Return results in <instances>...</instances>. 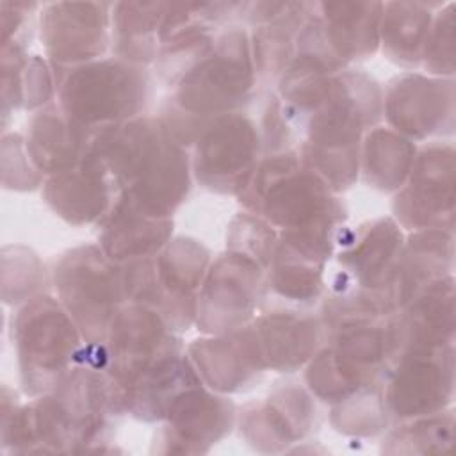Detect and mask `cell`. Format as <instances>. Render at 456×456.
<instances>
[{
  "label": "cell",
  "instance_id": "2e32d148",
  "mask_svg": "<svg viewBox=\"0 0 456 456\" xmlns=\"http://www.w3.org/2000/svg\"><path fill=\"white\" fill-rule=\"evenodd\" d=\"M107 175L102 157L91 146L77 166L48 178L45 200L68 223L96 221L109 210L112 200V185Z\"/></svg>",
  "mask_w": 456,
  "mask_h": 456
},
{
  "label": "cell",
  "instance_id": "8992f818",
  "mask_svg": "<svg viewBox=\"0 0 456 456\" xmlns=\"http://www.w3.org/2000/svg\"><path fill=\"white\" fill-rule=\"evenodd\" d=\"M55 289L80 335L93 347L105 342L121 303L128 299L121 267L94 246L77 248L59 262Z\"/></svg>",
  "mask_w": 456,
  "mask_h": 456
},
{
  "label": "cell",
  "instance_id": "52a82bcc",
  "mask_svg": "<svg viewBox=\"0 0 456 456\" xmlns=\"http://www.w3.org/2000/svg\"><path fill=\"white\" fill-rule=\"evenodd\" d=\"M452 354L451 344L395 356V369L381 387L387 415L411 420L444 411L454 392Z\"/></svg>",
  "mask_w": 456,
  "mask_h": 456
},
{
  "label": "cell",
  "instance_id": "ba28073f",
  "mask_svg": "<svg viewBox=\"0 0 456 456\" xmlns=\"http://www.w3.org/2000/svg\"><path fill=\"white\" fill-rule=\"evenodd\" d=\"M258 130L237 112L210 121L196 139L192 169L196 178L216 192H242L256 167Z\"/></svg>",
  "mask_w": 456,
  "mask_h": 456
},
{
  "label": "cell",
  "instance_id": "7a4b0ae2",
  "mask_svg": "<svg viewBox=\"0 0 456 456\" xmlns=\"http://www.w3.org/2000/svg\"><path fill=\"white\" fill-rule=\"evenodd\" d=\"M253 86L249 41L242 30L223 34L180 82L164 119L182 144L196 141L205 126L240 105Z\"/></svg>",
  "mask_w": 456,
  "mask_h": 456
},
{
  "label": "cell",
  "instance_id": "4316f807",
  "mask_svg": "<svg viewBox=\"0 0 456 456\" xmlns=\"http://www.w3.org/2000/svg\"><path fill=\"white\" fill-rule=\"evenodd\" d=\"M454 4H447L431 23L424 46V68L440 78H452L454 73Z\"/></svg>",
  "mask_w": 456,
  "mask_h": 456
},
{
  "label": "cell",
  "instance_id": "277c9868",
  "mask_svg": "<svg viewBox=\"0 0 456 456\" xmlns=\"http://www.w3.org/2000/svg\"><path fill=\"white\" fill-rule=\"evenodd\" d=\"M57 86L61 110L91 134L134 119L148 93L144 69L119 57L73 66Z\"/></svg>",
  "mask_w": 456,
  "mask_h": 456
},
{
  "label": "cell",
  "instance_id": "ffe728a7",
  "mask_svg": "<svg viewBox=\"0 0 456 456\" xmlns=\"http://www.w3.org/2000/svg\"><path fill=\"white\" fill-rule=\"evenodd\" d=\"M312 404L308 395L297 387H287L267 399L255 411H248L244 431L251 444L267 445L274 451L276 445H287L301 438L310 426Z\"/></svg>",
  "mask_w": 456,
  "mask_h": 456
},
{
  "label": "cell",
  "instance_id": "d6986e66",
  "mask_svg": "<svg viewBox=\"0 0 456 456\" xmlns=\"http://www.w3.org/2000/svg\"><path fill=\"white\" fill-rule=\"evenodd\" d=\"M253 326L265 365L281 372H290L310 360L319 340L315 317L297 312H269Z\"/></svg>",
  "mask_w": 456,
  "mask_h": 456
},
{
  "label": "cell",
  "instance_id": "ac0fdd59",
  "mask_svg": "<svg viewBox=\"0 0 456 456\" xmlns=\"http://www.w3.org/2000/svg\"><path fill=\"white\" fill-rule=\"evenodd\" d=\"M93 135L69 121L59 105H48L32 116L25 146L37 171L57 175L84 159Z\"/></svg>",
  "mask_w": 456,
  "mask_h": 456
},
{
  "label": "cell",
  "instance_id": "603a6c76",
  "mask_svg": "<svg viewBox=\"0 0 456 456\" xmlns=\"http://www.w3.org/2000/svg\"><path fill=\"white\" fill-rule=\"evenodd\" d=\"M415 144L388 128L369 132L363 144L367 182L379 191H397L404 185L413 160Z\"/></svg>",
  "mask_w": 456,
  "mask_h": 456
},
{
  "label": "cell",
  "instance_id": "5b68a950",
  "mask_svg": "<svg viewBox=\"0 0 456 456\" xmlns=\"http://www.w3.org/2000/svg\"><path fill=\"white\" fill-rule=\"evenodd\" d=\"M14 335L27 394L50 392L80 362V330L50 296H37L18 312Z\"/></svg>",
  "mask_w": 456,
  "mask_h": 456
},
{
  "label": "cell",
  "instance_id": "5bb4252c",
  "mask_svg": "<svg viewBox=\"0 0 456 456\" xmlns=\"http://www.w3.org/2000/svg\"><path fill=\"white\" fill-rule=\"evenodd\" d=\"M194 370L217 392H239L267 369L255 326H240L189 347Z\"/></svg>",
  "mask_w": 456,
  "mask_h": 456
},
{
  "label": "cell",
  "instance_id": "8fae6325",
  "mask_svg": "<svg viewBox=\"0 0 456 456\" xmlns=\"http://www.w3.org/2000/svg\"><path fill=\"white\" fill-rule=\"evenodd\" d=\"M390 125L413 139L451 134L454 126L452 78L406 75L395 78L383 100Z\"/></svg>",
  "mask_w": 456,
  "mask_h": 456
},
{
  "label": "cell",
  "instance_id": "7c38bea8",
  "mask_svg": "<svg viewBox=\"0 0 456 456\" xmlns=\"http://www.w3.org/2000/svg\"><path fill=\"white\" fill-rule=\"evenodd\" d=\"M452 274L420 289L394 319L388 321L390 358L408 351L452 344L454 285Z\"/></svg>",
  "mask_w": 456,
  "mask_h": 456
},
{
  "label": "cell",
  "instance_id": "30bf717a",
  "mask_svg": "<svg viewBox=\"0 0 456 456\" xmlns=\"http://www.w3.org/2000/svg\"><path fill=\"white\" fill-rule=\"evenodd\" d=\"M262 267L230 251L210 267L196 303L198 326L207 333H228L246 324L258 301Z\"/></svg>",
  "mask_w": 456,
  "mask_h": 456
},
{
  "label": "cell",
  "instance_id": "d4e9b609",
  "mask_svg": "<svg viewBox=\"0 0 456 456\" xmlns=\"http://www.w3.org/2000/svg\"><path fill=\"white\" fill-rule=\"evenodd\" d=\"M454 417L452 411H440L415 419L392 431L385 440L388 452H445L452 444Z\"/></svg>",
  "mask_w": 456,
  "mask_h": 456
},
{
  "label": "cell",
  "instance_id": "9a60e30c",
  "mask_svg": "<svg viewBox=\"0 0 456 456\" xmlns=\"http://www.w3.org/2000/svg\"><path fill=\"white\" fill-rule=\"evenodd\" d=\"M233 404L207 392L200 383L183 388L166 411L167 451L203 452L233 424Z\"/></svg>",
  "mask_w": 456,
  "mask_h": 456
},
{
  "label": "cell",
  "instance_id": "7402d4cb",
  "mask_svg": "<svg viewBox=\"0 0 456 456\" xmlns=\"http://www.w3.org/2000/svg\"><path fill=\"white\" fill-rule=\"evenodd\" d=\"M166 11L167 4H116L112 7L119 59L139 66L157 57V34L160 37Z\"/></svg>",
  "mask_w": 456,
  "mask_h": 456
},
{
  "label": "cell",
  "instance_id": "44dd1931",
  "mask_svg": "<svg viewBox=\"0 0 456 456\" xmlns=\"http://www.w3.org/2000/svg\"><path fill=\"white\" fill-rule=\"evenodd\" d=\"M431 23L433 16L426 4H385L379 37L387 55L397 64L417 66L422 61Z\"/></svg>",
  "mask_w": 456,
  "mask_h": 456
},
{
  "label": "cell",
  "instance_id": "e0dca14e",
  "mask_svg": "<svg viewBox=\"0 0 456 456\" xmlns=\"http://www.w3.org/2000/svg\"><path fill=\"white\" fill-rule=\"evenodd\" d=\"M116 200L100 235L102 251L112 262L157 255L167 244L171 217L153 216L125 194Z\"/></svg>",
  "mask_w": 456,
  "mask_h": 456
},
{
  "label": "cell",
  "instance_id": "4fadbf2b",
  "mask_svg": "<svg viewBox=\"0 0 456 456\" xmlns=\"http://www.w3.org/2000/svg\"><path fill=\"white\" fill-rule=\"evenodd\" d=\"M109 5L52 4L41 14V37L61 66L93 62L109 45Z\"/></svg>",
  "mask_w": 456,
  "mask_h": 456
},
{
  "label": "cell",
  "instance_id": "9c48e42d",
  "mask_svg": "<svg viewBox=\"0 0 456 456\" xmlns=\"http://www.w3.org/2000/svg\"><path fill=\"white\" fill-rule=\"evenodd\" d=\"M394 212L410 230H449L454 224V148L431 144L415 155Z\"/></svg>",
  "mask_w": 456,
  "mask_h": 456
},
{
  "label": "cell",
  "instance_id": "cb8c5ba5",
  "mask_svg": "<svg viewBox=\"0 0 456 456\" xmlns=\"http://www.w3.org/2000/svg\"><path fill=\"white\" fill-rule=\"evenodd\" d=\"M269 283L276 294L290 301H315L322 289V265L276 246Z\"/></svg>",
  "mask_w": 456,
  "mask_h": 456
},
{
  "label": "cell",
  "instance_id": "484cf974",
  "mask_svg": "<svg viewBox=\"0 0 456 456\" xmlns=\"http://www.w3.org/2000/svg\"><path fill=\"white\" fill-rule=\"evenodd\" d=\"M333 410V424L347 435H374L387 424L381 388H360Z\"/></svg>",
  "mask_w": 456,
  "mask_h": 456
},
{
  "label": "cell",
  "instance_id": "3957f363",
  "mask_svg": "<svg viewBox=\"0 0 456 456\" xmlns=\"http://www.w3.org/2000/svg\"><path fill=\"white\" fill-rule=\"evenodd\" d=\"M331 192L296 153L278 151L256 164L240 198L251 214L262 216L271 226L297 232L317 226L337 228L344 212Z\"/></svg>",
  "mask_w": 456,
  "mask_h": 456
},
{
  "label": "cell",
  "instance_id": "6da1fadb",
  "mask_svg": "<svg viewBox=\"0 0 456 456\" xmlns=\"http://www.w3.org/2000/svg\"><path fill=\"white\" fill-rule=\"evenodd\" d=\"M93 150L114 185L146 212L169 217L189 191V159L160 119L134 118L94 132Z\"/></svg>",
  "mask_w": 456,
  "mask_h": 456
}]
</instances>
